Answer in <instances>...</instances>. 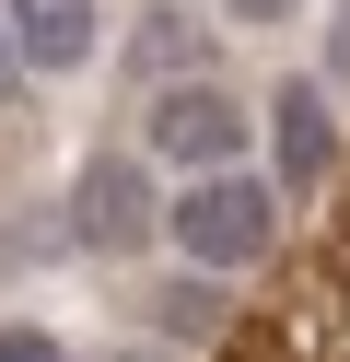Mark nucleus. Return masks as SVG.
Wrapping results in <instances>:
<instances>
[{"label":"nucleus","instance_id":"obj_1","mask_svg":"<svg viewBox=\"0 0 350 362\" xmlns=\"http://www.w3.org/2000/svg\"><path fill=\"white\" fill-rule=\"evenodd\" d=\"M59 234L82 245V257H140V245L163 234V187L129 164V152H93V164L70 175V211H59Z\"/></svg>","mask_w":350,"mask_h":362},{"label":"nucleus","instance_id":"obj_2","mask_svg":"<svg viewBox=\"0 0 350 362\" xmlns=\"http://www.w3.org/2000/svg\"><path fill=\"white\" fill-rule=\"evenodd\" d=\"M269 234H280V199L257 187V175H233V164H210L199 187L175 199V245L199 269H245V257H269Z\"/></svg>","mask_w":350,"mask_h":362},{"label":"nucleus","instance_id":"obj_3","mask_svg":"<svg viewBox=\"0 0 350 362\" xmlns=\"http://www.w3.org/2000/svg\"><path fill=\"white\" fill-rule=\"evenodd\" d=\"M152 164H245V105L222 82H152Z\"/></svg>","mask_w":350,"mask_h":362},{"label":"nucleus","instance_id":"obj_4","mask_svg":"<svg viewBox=\"0 0 350 362\" xmlns=\"http://www.w3.org/2000/svg\"><path fill=\"white\" fill-rule=\"evenodd\" d=\"M269 129H280V187H292V199H315L327 175H339V129H327V94H315V82H280V94H269Z\"/></svg>","mask_w":350,"mask_h":362},{"label":"nucleus","instance_id":"obj_5","mask_svg":"<svg viewBox=\"0 0 350 362\" xmlns=\"http://www.w3.org/2000/svg\"><path fill=\"white\" fill-rule=\"evenodd\" d=\"M12 35H23V71H82L105 35V0H12Z\"/></svg>","mask_w":350,"mask_h":362},{"label":"nucleus","instance_id":"obj_6","mask_svg":"<svg viewBox=\"0 0 350 362\" xmlns=\"http://www.w3.org/2000/svg\"><path fill=\"white\" fill-rule=\"evenodd\" d=\"M129 71L140 82H187V71H210V24L199 12H175V0H152L129 24Z\"/></svg>","mask_w":350,"mask_h":362},{"label":"nucleus","instance_id":"obj_7","mask_svg":"<svg viewBox=\"0 0 350 362\" xmlns=\"http://www.w3.org/2000/svg\"><path fill=\"white\" fill-rule=\"evenodd\" d=\"M0 362H70V351H59L47 327H0Z\"/></svg>","mask_w":350,"mask_h":362},{"label":"nucleus","instance_id":"obj_8","mask_svg":"<svg viewBox=\"0 0 350 362\" xmlns=\"http://www.w3.org/2000/svg\"><path fill=\"white\" fill-rule=\"evenodd\" d=\"M23 94V35H12V0H0V105Z\"/></svg>","mask_w":350,"mask_h":362},{"label":"nucleus","instance_id":"obj_9","mask_svg":"<svg viewBox=\"0 0 350 362\" xmlns=\"http://www.w3.org/2000/svg\"><path fill=\"white\" fill-rule=\"evenodd\" d=\"M233 24H280V12H303V0H222Z\"/></svg>","mask_w":350,"mask_h":362},{"label":"nucleus","instance_id":"obj_10","mask_svg":"<svg viewBox=\"0 0 350 362\" xmlns=\"http://www.w3.org/2000/svg\"><path fill=\"white\" fill-rule=\"evenodd\" d=\"M327 59H339V71H350V0H339V47H327Z\"/></svg>","mask_w":350,"mask_h":362},{"label":"nucleus","instance_id":"obj_11","mask_svg":"<svg viewBox=\"0 0 350 362\" xmlns=\"http://www.w3.org/2000/svg\"><path fill=\"white\" fill-rule=\"evenodd\" d=\"M117 362H163V351H117Z\"/></svg>","mask_w":350,"mask_h":362}]
</instances>
